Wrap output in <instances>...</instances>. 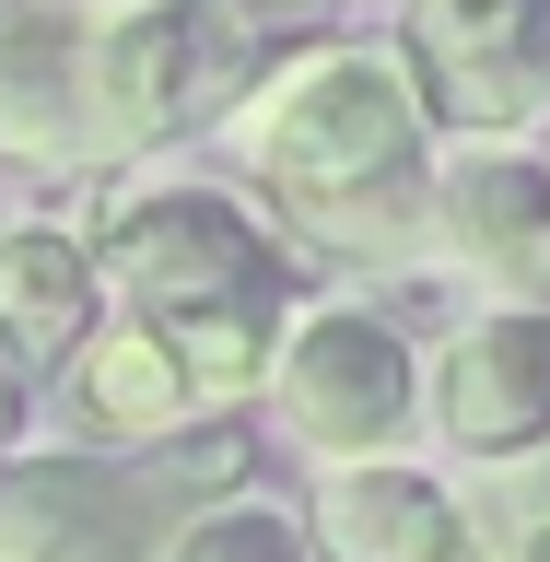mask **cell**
Listing matches in <instances>:
<instances>
[{
	"label": "cell",
	"mask_w": 550,
	"mask_h": 562,
	"mask_svg": "<svg viewBox=\"0 0 550 562\" xmlns=\"http://www.w3.org/2000/svg\"><path fill=\"white\" fill-rule=\"evenodd\" d=\"M258 422L305 469H363V457H422V340L363 293H305L281 328Z\"/></svg>",
	"instance_id": "cell-5"
},
{
	"label": "cell",
	"mask_w": 550,
	"mask_h": 562,
	"mask_svg": "<svg viewBox=\"0 0 550 562\" xmlns=\"http://www.w3.org/2000/svg\"><path fill=\"white\" fill-rule=\"evenodd\" d=\"M386 47L434 140H550V0H399Z\"/></svg>",
	"instance_id": "cell-6"
},
{
	"label": "cell",
	"mask_w": 550,
	"mask_h": 562,
	"mask_svg": "<svg viewBox=\"0 0 550 562\" xmlns=\"http://www.w3.org/2000/svg\"><path fill=\"white\" fill-rule=\"evenodd\" d=\"M105 316V281H94V246L82 223H0V363L12 375H59L70 351L94 340Z\"/></svg>",
	"instance_id": "cell-12"
},
{
	"label": "cell",
	"mask_w": 550,
	"mask_h": 562,
	"mask_svg": "<svg viewBox=\"0 0 550 562\" xmlns=\"http://www.w3.org/2000/svg\"><path fill=\"white\" fill-rule=\"evenodd\" d=\"M422 258L492 293H550V140H434Z\"/></svg>",
	"instance_id": "cell-8"
},
{
	"label": "cell",
	"mask_w": 550,
	"mask_h": 562,
	"mask_svg": "<svg viewBox=\"0 0 550 562\" xmlns=\"http://www.w3.org/2000/svg\"><path fill=\"white\" fill-rule=\"evenodd\" d=\"M0 165L82 176V12L0 0Z\"/></svg>",
	"instance_id": "cell-11"
},
{
	"label": "cell",
	"mask_w": 550,
	"mask_h": 562,
	"mask_svg": "<svg viewBox=\"0 0 550 562\" xmlns=\"http://www.w3.org/2000/svg\"><path fill=\"white\" fill-rule=\"evenodd\" d=\"M223 165L293 258H351V270H399L422 258L434 223V117H422L411 70L386 35H293L223 117Z\"/></svg>",
	"instance_id": "cell-1"
},
{
	"label": "cell",
	"mask_w": 550,
	"mask_h": 562,
	"mask_svg": "<svg viewBox=\"0 0 550 562\" xmlns=\"http://www.w3.org/2000/svg\"><path fill=\"white\" fill-rule=\"evenodd\" d=\"M422 446L446 469L550 446V293H492L422 351Z\"/></svg>",
	"instance_id": "cell-7"
},
{
	"label": "cell",
	"mask_w": 550,
	"mask_h": 562,
	"mask_svg": "<svg viewBox=\"0 0 550 562\" xmlns=\"http://www.w3.org/2000/svg\"><path fill=\"white\" fill-rule=\"evenodd\" d=\"M24 446V375H12V363H0V457Z\"/></svg>",
	"instance_id": "cell-15"
},
{
	"label": "cell",
	"mask_w": 550,
	"mask_h": 562,
	"mask_svg": "<svg viewBox=\"0 0 550 562\" xmlns=\"http://www.w3.org/2000/svg\"><path fill=\"white\" fill-rule=\"evenodd\" d=\"M165 562H316V539H305V516L281 504V492H211L200 516L165 539Z\"/></svg>",
	"instance_id": "cell-14"
},
{
	"label": "cell",
	"mask_w": 550,
	"mask_h": 562,
	"mask_svg": "<svg viewBox=\"0 0 550 562\" xmlns=\"http://www.w3.org/2000/svg\"><path fill=\"white\" fill-rule=\"evenodd\" d=\"M47 386H59L70 446H117V457L176 446V434H211V422H223L200 386H188V363H176L153 328H130V316H94V340L70 351Z\"/></svg>",
	"instance_id": "cell-10"
},
{
	"label": "cell",
	"mask_w": 550,
	"mask_h": 562,
	"mask_svg": "<svg viewBox=\"0 0 550 562\" xmlns=\"http://www.w3.org/2000/svg\"><path fill=\"white\" fill-rule=\"evenodd\" d=\"M82 246H94L105 316L153 328L223 422L258 411V375H270L293 305H305V258L270 235V211L246 200V188L130 176V188H105V200H94Z\"/></svg>",
	"instance_id": "cell-2"
},
{
	"label": "cell",
	"mask_w": 550,
	"mask_h": 562,
	"mask_svg": "<svg viewBox=\"0 0 550 562\" xmlns=\"http://www.w3.org/2000/svg\"><path fill=\"white\" fill-rule=\"evenodd\" d=\"M457 504H469V562H550V446L457 469Z\"/></svg>",
	"instance_id": "cell-13"
},
{
	"label": "cell",
	"mask_w": 550,
	"mask_h": 562,
	"mask_svg": "<svg viewBox=\"0 0 550 562\" xmlns=\"http://www.w3.org/2000/svg\"><path fill=\"white\" fill-rule=\"evenodd\" d=\"M59 12H117V0H59Z\"/></svg>",
	"instance_id": "cell-17"
},
{
	"label": "cell",
	"mask_w": 550,
	"mask_h": 562,
	"mask_svg": "<svg viewBox=\"0 0 550 562\" xmlns=\"http://www.w3.org/2000/svg\"><path fill=\"white\" fill-rule=\"evenodd\" d=\"M293 516H305L316 562H469V504H457V469H434V457L316 469Z\"/></svg>",
	"instance_id": "cell-9"
},
{
	"label": "cell",
	"mask_w": 550,
	"mask_h": 562,
	"mask_svg": "<svg viewBox=\"0 0 550 562\" xmlns=\"http://www.w3.org/2000/svg\"><path fill=\"white\" fill-rule=\"evenodd\" d=\"M258 12H270V24H293V35H305L316 12H328V0H258Z\"/></svg>",
	"instance_id": "cell-16"
},
{
	"label": "cell",
	"mask_w": 550,
	"mask_h": 562,
	"mask_svg": "<svg viewBox=\"0 0 550 562\" xmlns=\"http://www.w3.org/2000/svg\"><path fill=\"white\" fill-rule=\"evenodd\" d=\"M246 434H176V446H12L0 457V562H165V539L235 492Z\"/></svg>",
	"instance_id": "cell-4"
},
{
	"label": "cell",
	"mask_w": 550,
	"mask_h": 562,
	"mask_svg": "<svg viewBox=\"0 0 550 562\" xmlns=\"http://www.w3.org/2000/svg\"><path fill=\"white\" fill-rule=\"evenodd\" d=\"M293 47L258 0H117L82 12V176H130L165 140L211 130Z\"/></svg>",
	"instance_id": "cell-3"
}]
</instances>
